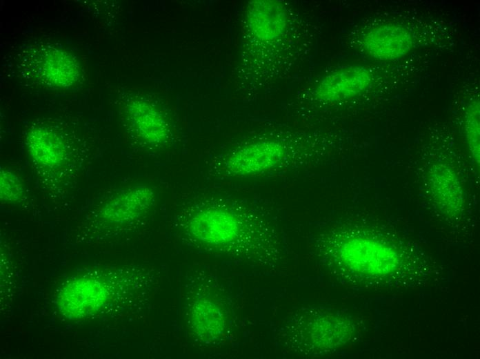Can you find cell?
<instances>
[{"instance_id": "9a60e30c", "label": "cell", "mask_w": 480, "mask_h": 359, "mask_svg": "<svg viewBox=\"0 0 480 359\" xmlns=\"http://www.w3.org/2000/svg\"><path fill=\"white\" fill-rule=\"evenodd\" d=\"M24 193L23 185L12 170L2 168L0 171V197L7 202H14L20 200Z\"/></svg>"}, {"instance_id": "3957f363", "label": "cell", "mask_w": 480, "mask_h": 359, "mask_svg": "<svg viewBox=\"0 0 480 359\" xmlns=\"http://www.w3.org/2000/svg\"><path fill=\"white\" fill-rule=\"evenodd\" d=\"M186 229L194 240L219 248L237 246L250 235L240 215L230 208L218 206L196 211L188 219Z\"/></svg>"}, {"instance_id": "5b68a950", "label": "cell", "mask_w": 480, "mask_h": 359, "mask_svg": "<svg viewBox=\"0 0 480 359\" xmlns=\"http://www.w3.org/2000/svg\"><path fill=\"white\" fill-rule=\"evenodd\" d=\"M372 80V72L364 66H344L323 77L315 87L314 95L321 101H341L365 91Z\"/></svg>"}, {"instance_id": "8992f818", "label": "cell", "mask_w": 480, "mask_h": 359, "mask_svg": "<svg viewBox=\"0 0 480 359\" xmlns=\"http://www.w3.org/2000/svg\"><path fill=\"white\" fill-rule=\"evenodd\" d=\"M247 25L258 41L271 44L285 35L289 21L287 8L275 0H257L248 3Z\"/></svg>"}, {"instance_id": "7a4b0ae2", "label": "cell", "mask_w": 480, "mask_h": 359, "mask_svg": "<svg viewBox=\"0 0 480 359\" xmlns=\"http://www.w3.org/2000/svg\"><path fill=\"white\" fill-rule=\"evenodd\" d=\"M331 256L349 272L364 277L393 273L400 265V255L389 244L363 235H349L332 246Z\"/></svg>"}, {"instance_id": "8fae6325", "label": "cell", "mask_w": 480, "mask_h": 359, "mask_svg": "<svg viewBox=\"0 0 480 359\" xmlns=\"http://www.w3.org/2000/svg\"><path fill=\"white\" fill-rule=\"evenodd\" d=\"M188 322L197 338L207 343L221 340L227 329L224 311L214 300L206 297L198 298L192 302Z\"/></svg>"}, {"instance_id": "6da1fadb", "label": "cell", "mask_w": 480, "mask_h": 359, "mask_svg": "<svg viewBox=\"0 0 480 359\" xmlns=\"http://www.w3.org/2000/svg\"><path fill=\"white\" fill-rule=\"evenodd\" d=\"M280 329L281 343L306 356H320L345 345L355 331L354 323L347 316L319 308L298 311Z\"/></svg>"}, {"instance_id": "ba28073f", "label": "cell", "mask_w": 480, "mask_h": 359, "mask_svg": "<svg viewBox=\"0 0 480 359\" xmlns=\"http://www.w3.org/2000/svg\"><path fill=\"white\" fill-rule=\"evenodd\" d=\"M155 200L152 188L143 184L124 188L111 196L103 205L100 215L112 224L130 223L145 213Z\"/></svg>"}, {"instance_id": "277c9868", "label": "cell", "mask_w": 480, "mask_h": 359, "mask_svg": "<svg viewBox=\"0 0 480 359\" xmlns=\"http://www.w3.org/2000/svg\"><path fill=\"white\" fill-rule=\"evenodd\" d=\"M286 146L277 140H263L248 144L232 152L225 159L223 169L237 177L263 174L285 163Z\"/></svg>"}, {"instance_id": "52a82bcc", "label": "cell", "mask_w": 480, "mask_h": 359, "mask_svg": "<svg viewBox=\"0 0 480 359\" xmlns=\"http://www.w3.org/2000/svg\"><path fill=\"white\" fill-rule=\"evenodd\" d=\"M414 39L410 30L394 23H382L370 28L363 36L361 45L370 57L391 61L408 54Z\"/></svg>"}, {"instance_id": "7c38bea8", "label": "cell", "mask_w": 480, "mask_h": 359, "mask_svg": "<svg viewBox=\"0 0 480 359\" xmlns=\"http://www.w3.org/2000/svg\"><path fill=\"white\" fill-rule=\"evenodd\" d=\"M28 151L40 167L56 169L61 166L66 158V149L57 133L45 126L32 128L26 135Z\"/></svg>"}, {"instance_id": "30bf717a", "label": "cell", "mask_w": 480, "mask_h": 359, "mask_svg": "<svg viewBox=\"0 0 480 359\" xmlns=\"http://www.w3.org/2000/svg\"><path fill=\"white\" fill-rule=\"evenodd\" d=\"M126 115L133 130L146 143L159 146L168 140L169 125L163 114L149 101L132 99L126 106Z\"/></svg>"}, {"instance_id": "9c48e42d", "label": "cell", "mask_w": 480, "mask_h": 359, "mask_svg": "<svg viewBox=\"0 0 480 359\" xmlns=\"http://www.w3.org/2000/svg\"><path fill=\"white\" fill-rule=\"evenodd\" d=\"M430 196L439 211L450 217L459 215L464 206L463 189L459 175L448 165H432L427 175Z\"/></svg>"}, {"instance_id": "5bb4252c", "label": "cell", "mask_w": 480, "mask_h": 359, "mask_svg": "<svg viewBox=\"0 0 480 359\" xmlns=\"http://www.w3.org/2000/svg\"><path fill=\"white\" fill-rule=\"evenodd\" d=\"M479 121V101L476 99L467 107L464 126L469 151L474 162L478 165L480 159Z\"/></svg>"}, {"instance_id": "4fadbf2b", "label": "cell", "mask_w": 480, "mask_h": 359, "mask_svg": "<svg viewBox=\"0 0 480 359\" xmlns=\"http://www.w3.org/2000/svg\"><path fill=\"white\" fill-rule=\"evenodd\" d=\"M41 72L50 84L59 87L73 84L79 76V66L68 52L52 48L46 52L41 62Z\"/></svg>"}]
</instances>
